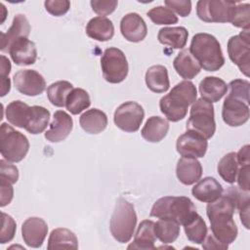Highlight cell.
<instances>
[{"label":"cell","instance_id":"obj_1","mask_svg":"<svg viewBox=\"0 0 250 250\" xmlns=\"http://www.w3.org/2000/svg\"><path fill=\"white\" fill-rule=\"evenodd\" d=\"M237 189L236 187H229L224 194L215 201L208 203L206 207L211 233L225 245L232 243L238 233L233 220V214L236 210Z\"/></svg>","mask_w":250,"mask_h":250},{"label":"cell","instance_id":"obj_2","mask_svg":"<svg viewBox=\"0 0 250 250\" xmlns=\"http://www.w3.org/2000/svg\"><path fill=\"white\" fill-rule=\"evenodd\" d=\"M197 98V91L194 84L188 80L176 84L169 94L159 101L160 111L169 121L178 122L184 119L188 113V108Z\"/></svg>","mask_w":250,"mask_h":250},{"label":"cell","instance_id":"obj_3","mask_svg":"<svg viewBox=\"0 0 250 250\" xmlns=\"http://www.w3.org/2000/svg\"><path fill=\"white\" fill-rule=\"evenodd\" d=\"M188 50L200 67L206 71H217L225 63L219 41L209 33L203 32L193 35Z\"/></svg>","mask_w":250,"mask_h":250},{"label":"cell","instance_id":"obj_4","mask_svg":"<svg viewBox=\"0 0 250 250\" xmlns=\"http://www.w3.org/2000/svg\"><path fill=\"white\" fill-rule=\"evenodd\" d=\"M149 215L158 219H171L184 227L197 212L193 202L187 196H164L154 202Z\"/></svg>","mask_w":250,"mask_h":250},{"label":"cell","instance_id":"obj_5","mask_svg":"<svg viewBox=\"0 0 250 250\" xmlns=\"http://www.w3.org/2000/svg\"><path fill=\"white\" fill-rule=\"evenodd\" d=\"M137 225V214L134 205L124 198L116 201L110 218L109 229L112 236L120 243H126L132 238Z\"/></svg>","mask_w":250,"mask_h":250},{"label":"cell","instance_id":"obj_6","mask_svg":"<svg viewBox=\"0 0 250 250\" xmlns=\"http://www.w3.org/2000/svg\"><path fill=\"white\" fill-rule=\"evenodd\" d=\"M186 128L200 134L206 140L211 139L216 131L213 104L202 98L196 100L191 105Z\"/></svg>","mask_w":250,"mask_h":250},{"label":"cell","instance_id":"obj_7","mask_svg":"<svg viewBox=\"0 0 250 250\" xmlns=\"http://www.w3.org/2000/svg\"><path fill=\"white\" fill-rule=\"evenodd\" d=\"M29 142L21 132L16 131L8 123H2L0 128V151L3 158L9 162H20L27 154Z\"/></svg>","mask_w":250,"mask_h":250},{"label":"cell","instance_id":"obj_8","mask_svg":"<svg viewBox=\"0 0 250 250\" xmlns=\"http://www.w3.org/2000/svg\"><path fill=\"white\" fill-rule=\"evenodd\" d=\"M101 67L104 78L112 84L124 81L129 70L125 54L114 47L104 50L101 58Z\"/></svg>","mask_w":250,"mask_h":250},{"label":"cell","instance_id":"obj_9","mask_svg":"<svg viewBox=\"0 0 250 250\" xmlns=\"http://www.w3.org/2000/svg\"><path fill=\"white\" fill-rule=\"evenodd\" d=\"M236 2L227 0H199L197 17L205 22H230Z\"/></svg>","mask_w":250,"mask_h":250},{"label":"cell","instance_id":"obj_10","mask_svg":"<svg viewBox=\"0 0 250 250\" xmlns=\"http://www.w3.org/2000/svg\"><path fill=\"white\" fill-rule=\"evenodd\" d=\"M228 53L230 61L239 70L249 76L250 71V36L249 30H243L238 35L231 36L228 42Z\"/></svg>","mask_w":250,"mask_h":250},{"label":"cell","instance_id":"obj_11","mask_svg":"<svg viewBox=\"0 0 250 250\" xmlns=\"http://www.w3.org/2000/svg\"><path fill=\"white\" fill-rule=\"evenodd\" d=\"M145 110L136 102H125L120 104L113 116L115 125L124 132H137L144 120Z\"/></svg>","mask_w":250,"mask_h":250},{"label":"cell","instance_id":"obj_12","mask_svg":"<svg viewBox=\"0 0 250 250\" xmlns=\"http://www.w3.org/2000/svg\"><path fill=\"white\" fill-rule=\"evenodd\" d=\"M13 81L16 89L20 93L29 97L38 96L46 89L44 77L33 69L18 70L13 76Z\"/></svg>","mask_w":250,"mask_h":250},{"label":"cell","instance_id":"obj_13","mask_svg":"<svg viewBox=\"0 0 250 250\" xmlns=\"http://www.w3.org/2000/svg\"><path fill=\"white\" fill-rule=\"evenodd\" d=\"M208 147L207 140L200 134L188 130L182 134L176 142V149L183 157L201 158Z\"/></svg>","mask_w":250,"mask_h":250},{"label":"cell","instance_id":"obj_14","mask_svg":"<svg viewBox=\"0 0 250 250\" xmlns=\"http://www.w3.org/2000/svg\"><path fill=\"white\" fill-rule=\"evenodd\" d=\"M222 117L224 122L230 127L243 125L249 119L248 104L228 95L223 104Z\"/></svg>","mask_w":250,"mask_h":250},{"label":"cell","instance_id":"obj_15","mask_svg":"<svg viewBox=\"0 0 250 250\" xmlns=\"http://www.w3.org/2000/svg\"><path fill=\"white\" fill-rule=\"evenodd\" d=\"M48 233L47 223L38 217H30L21 225V236L24 243L32 248L42 246Z\"/></svg>","mask_w":250,"mask_h":250},{"label":"cell","instance_id":"obj_16","mask_svg":"<svg viewBox=\"0 0 250 250\" xmlns=\"http://www.w3.org/2000/svg\"><path fill=\"white\" fill-rule=\"evenodd\" d=\"M120 31L126 40L138 43L146 38L147 27L146 21L139 14L129 13L120 21Z\"/></svg>","mask_w":250,"mask_h":250},{"label":"cell","instance_id":"obj_17","mask_svg":"<svg viewBox=\"0 0 250 250\" xmlns=\"http://www.w3.org/2000/svg\"><path fill=\"white\" fill-rule=\"evenodd\" d=\"M73 128V120L63 110H57L49 129L45 132V138L51 143H60L66 139Z\"/></svg>","mask_w":250,"mask_h":250},{"label":"cell","instance_id":"obj_18","mask_svg":"<svg viewBox=\"0 0 250 250\" xmlns=\"http://www.w3.org/2000/svg\"><path fill=\"white\" fill-rule=\"evenodd\" d=\"M30 33V25L26 17L22 14L15 16L12 25L7 32H1L0 50L8 53L10 46L20 38H27Z\"/></svg>","mask_w":250,"mask_h":250},{"label":"cell","instance_id":"obj_19","mask_svg":"<svg viewBox=\"0 0 250 250\" xmlns=\"http://www.w3.org/2000/svg\"><path fill=\"white\" fill-rule=\"evenodd\" d=\"M8 53L17 65H30L37 59L35 43L27 38H20L15 41L10 46Z\"/></svg>","mask_w":250,"mask_h":250},{"label":"cell","instance_id":"obj_20","mask_svg":"<svg viewBox=\"0 0 250 250\" xmlns=\"http://www.w3.org/2000/svg\"><path fill=\"white\" fill-rule=\"evenodd\" d=\"M222 185L213 177H205L200 181H197V184L191 189L192 195L199 201L210 203L218 199L223 194Z\"/></svg>","mask_w":250,"mask_h":250},{"label":"cell","instance_id":"obj_21","mask_svg":"<svg viewBox=\"0 0 250 250\" xmlns=\"http://www.w3.org/2000/svg\"><path fill=\"white\" fill-rule=\"evenodd\" d=\"M176 175L182 184L186 186L193 185L202 176L201 163L196 158L182 157L177 162Z\"/></svg>","mask_w":250,"mask_h":250},{"label":"cell","instance_id":"obj_22","mask_svg":"<svg viewBox=\"0 0 250 250\" xmlns=\"http://www.w3.org/2000/svg\"><path fill=\"white\" fill-rule=\"evenodd\" d=\"M50 111L44 106L33 105L27 109L23 129L32 135L42 133L49 124Z\"/></svg>","mask_w":250,"mask_h":250},{"label":"cell","instance_id":"obj_23","mask_svg":"<svg viewBox=\"0 0 250 250\" xmlns=\"http://www.w3.org/2000/svg\"><path fill=\"white\" fill-rule=\"evenodd\" d=\"M227 83L216 76H207L199 83V93L201 98L209 103L219 102L228 91Z\"/></svg>","mask_w":250,"mask_h":250},{"label":"cell","instance_id":"obj_24","mask_svg":"<svg viewBox=\"0 0 250 250\" xmlns=\"http://www.w3.org/2000/svg\"><path fill=\"white\" fill-rule=\"evenodd\" d=\"M173 65L176 72L186 80L194 78L201 70L199 63L188 49H184L177 55L174 59Z\"/></svg>","mask_w":250,"mask_h":250},{"label":"cell","instance_id":"obj_25","mask_svg":"<svg viewBox=\"0 0 250 250\" xmlns=\"http://www.w3.org/2000/svg\"><path fill=\"white\" fill-rule=\"evenodd\" d=\"M156 236L154 234V222L151 220H144L140 223L136 231L134 241L128 246V249H154Z\"/></svg>","mask_w":250,"mask_h":250},{"label":"cell","instance_id":"obj_26","mask_svg":"<svg viewBox=\"0 0 250 250\" xmlns=\"http://www.w3.org/2000/svg\"><path fill=\"white\" fill-rule=\"evenodd\" d=\"M86 34L90 38L98 41H108L114 35V26L109 19L105 17H95L88 21Z\"/></svg>","mask_w":250,"mask_h":250},{"label":"cell","instance_id":"obj_27","mask_svg":"<svg viewBox=\"0 0 250 250\" xmlns=\"http://www.w3.org/2000/svg\"><path fill=\"white\" fill-rule=\"evenodd\" d=\"M169 130V123L160 116L149 117L144 125L141 135L149 143H158L162 141Z\"/></svg>","mask_w":250,"mask_h":250},{"label":"cell","instance_id":"obj_28","mask_svg":"<svg viewBox=\"0 0 250 250\" xmlns=\"http://www.w3.org/2000/svg\"><path fill=\"white\" fill-rule=\"evenodd\" d=\"M145 79L147 88L154 93H164L170 87L168 70L161 64L150 66L146 72Z\"/></svg>","mask_w":250,"mask_h":250},{"label":"cell","instance_id":"obj_29","mask_svg":"<svg viewBox=\"0 0 250 250\" xmlns=\"http://www.w3.org/2000/svg\"><path fill=\"white\" fill-rule=\"evenodd\" d=\"M79 124L86 133L99 134L106 128L107 116L104 111L98 108H92L80 116Z\"/></svg>","mask_w":250,"mask_h":250},{"label":"cell","instance_id":"obj_30","mask_svg":"<svg viewBox=\"0 0 250 250\" xmlns=\"http://www.w3.org/2000/svg\"><path fill=\"white\" fill-rule=\"evenodd\" d=\"M47 248L49 250L55 249H77L78 240L73 231L65 228H58L51 231Z\"/></svg>","mask_w":250,"mask_h":250},{"label":"cell","instance_id":"obj_31","mask_svg":"<svg viewBox=\"0 0 250 250\" xmlns=\"http://www.w3.org/2000/svg\"><path fill=\"white\" fill-rule=\"evenodd\" d=\"M188 32L183 26L163 27L158 31V41L166 46L174 49H183L188 41Z\"/></svg>","mask_w":250,"mask_h":250},{"label":"cell","instance_id":"obj_32","mask_svg":"<svg viewBox=\"0 0 250 250\" xmlns=\"http://www.w3.org/2000/svg\"><path fill=\"white\" fill-rule=\"evenodd\" d=\"M154 234L162 243H172L180 234V225L171 219H159L154 223Z\"/></svg>","mask_w":250,"mask_h":250},{"label":"cell","instance_id":"obj_33","mask_svg":"<svg viewBox=\"0 0 250 250\" xmlns=\"http://www.w3.org/2000/svg\"><path fill=\"white\" fill-rule=\"evenodd\" d=\"M239 169V164L236 159V152H229L224 155L217 166V170L221 178L229 183L233 184L236 181L237 172Z\"/></svg>","mask_w":250,"mask_h":250},{"label":"cell","instance_id":"obj_34","mask_svg":"<svg viewBox=\"0 0 250 250\" xmlns=\"http://www.w3.org/2000/svg\"><path fill=\"white\" fill-rule=\"evenodd\" d=\"M91 104L90 96L82 88H73L65 101V107L71 114H79Z\"/></svg>","mask_w":250,"mask_h":250},{"label":"cell","instance_id":"obj_35","mask_svg":"<svg viewBox=\"0 0 250 250\" xmlns=\"http://www.w3.org/2000/svg\"><path fill=\"white\" fill-rule=\"evenodd\" d=\"M73 85L65 80H60L52 83L47 88V96L50 103L58 107L65 105V101L68 94L72 91Z\"/></svg>","mask_w":250,"mask_h":250},{"label":"cell","instance_id":"obj_36","mask_svg":"<svg viewBox=\"0 0 250 250\" xmlns=\"http://www.w3.org/2000/svg\"><path fill=\"white\" fill-rule=\"evenodd\" d=\"M186 235L189 241L201 244L207 235V226L200 215H196L190 222L184 226Z\"/></svg>","mask_w":250,"mask_h":250},{"label":"cell","instance_id":"obj_37","mask_svg":"<svg viewBox=\"0 0 250 250\" xmlns=\"http://www.w3.org/2000/svg\"><path fill=\"white\" fill-rule=\"evenodd\" d=\"M28 108L29 105L21 101L11 102L5 109L6 118L8 122L16 127L23 128L24 119Z\"/></svg>","mask_w":250,"mask_h":250},{"label":"cell","instance_id":"obj_38","mask_svg":"<svg viewBox=\"0 0 250 250\" xmlns=\"http://www.w3.org/2000/svg\"><path fill=\"white\" fill-rule=\"evenodd\" d=\"M146 15L155 24H174L178 22V17L174 12L164 6H156L150 9Z\"/></svg>","mask_w":250,"mask_h":250},{"label":"cell","instance_id":"obj_39","mask_svg":"<svg viewBox=\"0 0 250 250\" xmlns=\"http://www.w3.org/2000/svg\"><path fill=\"white\" fill-rule=\"evenodd\" d=\"M248 3H237L235 5L230 23L244 30L250 28V8Z\"/></svg>","mask_w":250,"mask_h":250},{"label":"cell","instance_id":"obj_40","mask_svg":"<svg viewBox=\"0 0 250 250\" xmlns=\"http://www.w3.org/2000/svg\"><path fill=\"white\" fill-rule=\"evenodd\" d=\"M249 191H244L238 188L236 195V209L239 212L240 221L246 229H249Z\"/></svg>","mask_w":250,"mask_h":250},{"label":"cell","instance_id":"obj_41","mask_svg":"<svg viewBox=\"0 0 250 250\" xmlns=\"http://www.w3.org/2000/svg\"><path fill=\"white\" fill-rule=\"evenodd\" d=\"M249 82L243 79H234L229 82V96L239 99L249 104Z\"/></svg>","mask_w":250,"mask_h":250},{"label":"cell","instance_id":"obj_42","mask_svg":"<svg viewBox=\"0 0 250 250\" xmlns=\"http://www.w3.org/2000/svg\"><path fill=\"white\" fill-rule=\"evenodd\" d=\"M1 219L2 227L0 232V243L5 244L7 242H10L14 238L17 229V224L10 215L4 212L1 213Z\"/></svg>","mask_w":250,"mask_h":250},{"label":"cell","instance_id":"obj_43","mask_svg":"<svg viewBox=\"0 0 250 250\" xmlns=\"http://www.w3.org/2000/svg\"><path fill=\"white\" fill-rule=\"evenodd\" d=\"M90 4L92 10L99 15V17H104L113 13L118 2L116 0H92Z\"/></svg>","mask_w":250,"mask_h":250},{"label":"cell","instance_id":"obj_44","mask_svg":"<svg viewBox=\"0 0 250 250\" xmlns=\"http://www.w3.org/2000/svg\"><path fill=\"white\" fill-rule=\"evenodd\" d=\"M44 5L46 11L55 17L63 16L70 8V2L68 0H47Z\"/></svg>","mask_w":250,"mask_h":250},{"label":"cell","instance_id":"obj_45","mask_svg":"<svg viewBox=\"0 0 250 250\" xmlns=\"http://www.w3.org/2000/svg\"><path fill=\"white\" fill-rule=\"evenodd\" d=\"M164 4L172 12H176L180 17H188L191 11V2L188 0H166Z\"/></svg>","mask_w":250,"mask_h":250},{"label":"cell","instance_id":"obj_46","mask_svg":"<svg viewBox=\"0 0 250 250\" xmlns=\"http://www.w3.org/2000/svg\"><path fill=\"white\" fill-rule=\"evenodd\" d=\"M0 179H4L11 184L17 183L19 180V170L18 168L10 164L9 161H5V159L0 160Z\"/></svg>","mask_w":250,"mask_h":250},{"label":"cell","instance_id":"obj_47","mask_svg":"<svg viewBox=\"0 0 250 250\" xmlns=\"http://www.w3.org/2000/svg\"><path fill=\"white\" fill-rule=\"evenodd\" d=\"M13 184L10 182L0 179V192H1V199H0V206L4 207L8 205L14 196V188L12 187Z\"/></svg>","mask_w":250,"mask_h":250},{"label":"cell","instance_id":"obj_48","mask_svg":"<svg viewBox=\"0 0 250 250\" xmlns=\"http://www.w3.org/2000/svg\"><path fill=\"white\" fill-rule=\"evenodd\" d=\"M249 172H250V164L240 166L237 172L236 181L240 189L244 191H249Z\"/></svg>","mask_w":250,"mask_h":250},{"label":"cell","instance_id":"obj_49","mask_svg":"<svg viewBox=\"0 0 250 250\" xmlns=\"http://www.w3.org/2000/svg\"><path fill=\"white\" fill-rule=\"evenodd\" d=\"M203 249H221L226 250L229 248V245H225L221 243L218 239H216L213 234L210 232L208 235H206L204 241L201 243Z\"/></svg>","mask_w":250,"mask_h":250},{"label":"cell","instance_id":"obj_50","mask_svg":"<svg viewBox=\"0 0 250 250\" xmlns=\"http://www.w3.org/2000/svg\"><path fill=\"white\" fill-rule=\"evenodd\" d=\"M249 145L243 146L239 151L236 153V159L240 166L249 165L250 164V152H249Z\"/></svg>","mask_w":250,"mask_h":250},{"label":"cell","instance_id":"obj_51","mask_svg":"<svg viewBox=\"0 0 250 250\" xmlns=\"http://www.w3.org/2000/svg\"><path fill=\"white\" fill-rule=\"evenodd\" d=\"M11 71V62L5 57L1 56V78H8L9 73Z\"/></svg>","mask_w":250,"mask_h":250}]
</instances>
